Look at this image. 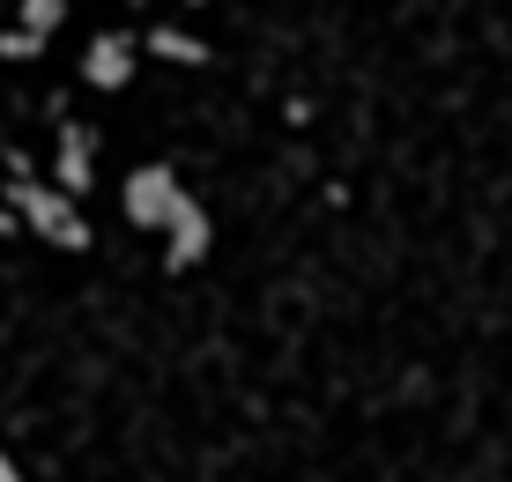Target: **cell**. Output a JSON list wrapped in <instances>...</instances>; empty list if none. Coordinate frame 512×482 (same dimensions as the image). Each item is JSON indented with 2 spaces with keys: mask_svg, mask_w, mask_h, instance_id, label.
Here are the masks:
<instances>
[{
  "mask_svg": "<svg viewBox=\"0 0 512 482\" xmlns=\"http://www.w3.org/2000/svg\"><path fill=\"white\" fill-rule=\"evenodd\" d=\"M8 216H23L38 238L60 245V253H90V223L75 216L67 193H45V186H30V178H15V186H8Z\"/></svg>",
  "mask_w": 512,
  "mask_h": 482,
  "instance_id": "1",
  "label": "cell"
},
{
  "mask_svg": "<svg viewBox=\"0 0 512 482\" xmlns=\"http://www.w3.org/2000/svg\"><path fill=\"white\" fill-rule=\"evenodd\" d=\"M164 230H171V267H201L208 260V208L201 201H186V193H171V208H164Z\"/></svg>",
  "mask_w": 512,
  "mask_h": 482,
  "instance_id": "2",
  "label": "cell"
},
{
  "mask_svg": "<svg viewBox=\"0 0 512 482\" xmlns=\"http://www.w3.org/2000/svg\"><path fill=\"white\" fill-rule=\"evenodd\" d=\"M171 171L164 164H141L134 178H127V193H119V208H127V223H141V230H156L164 223V208H171Z\"/></svg>",
  "mask_w": 512,
  "mask_h": 482,
  "instance_id": "3",
  "label": "cell"
},
{
  "mask_svg": "<svg viewBox=\"0 0 512 482\" xmlns=\"http://www.w3.org/2000/svg\"><path fill=\"white\" fill-rule=\"evenodd\" d=\"M52 164H60L67 201H82V193H90V164H97V134L67 119V127H60V149H52Z\"/></svg>",
  "mask_w": 512,
  "mask_h": 482,
  "instance_id": "4",
  "label": "cell"
},
{
  "mask_svg": "<svg viewBox=\"0 0 512 482\" xmlns=\"http://www.w3.org/2000/svg\"><path fill=\"white\" fill-rule=\"evenodd\" d=\"M82 75H90L97 89H127V75H134V45L119 38V30H104V38L90 45V60H82Z\"/></svg>",
  "mask_w": 512,
  "mask_h": 482,
  "instance_id": "5",
  "label": "cell"
},
{
  "mask_svg": "<svg viewBox=\"0 0 512 482\" xmlns=\"http://www.w3.org/2000/svg\"><path fill=\"white\" fill-rule=\"evenodd\" d=\"M149 45L164 52V60H186V67H201V60H208V45H201V38H186V30H171V23H164V30H149Z\"/></svg>",
  "mask_w": 512,
  "mask_h": 482,
  "instance_id": "6",
  "label": "cell"
},
{
  "mask_svg": "<svg viewBox=\"0 0 512 482\" xmlns=\"http://www.w3.org/2000/svg\"><path fill=\"white\" fill-rule=\"evenodd\" d=\"M60 15H67V0H23V30H30V38L60 30Z\"/></svg>",
  "mask_w": 512,
  "mask_h": 482,
  "instance_id": "7",
  "label": "cell"
},
{
  "mask_svg": "<svg viewBox=\"0 0 512 482\" xmlns=\"http://www.w3.org/2000/svg\"><path fill=\"white\" fill-rule=\"evenodd\" d=\"M45 38H30V30H0V60H38Z\"/></svg>",
  "mask_w": 512,
  "mask_h": 482,
  "instance_id": "8",
  "label": "cell"
},
{
  "mask_svg": "<svg viewBox=\"0 0 512 482\" xmlns=\"http://www.w3.org/2000/svg\"><path fill=\"white\" fill-rule=\"evenodd\" d=\"M0 482H23V468H15V460H8V453H0Z\"/></svg>",
  "mask_w": 512,
  "mask_h": 482,
  "instance_id": "9",
  "label": "cell"
},
{
  "mask_svg": "<svg viewBox=\"0 0 512 482\" xmlns=\"http://www.w3.org/2000/svg\"><path fill=\"white\" fill-rule=\"evenodd\" d=\"M141 8H149V0H141Z\"/></svg>",
  "mask_w": 512,
  "mask_h": 482,
  "instance_id": "10",
  "label": "cell"
}]
</instances>
